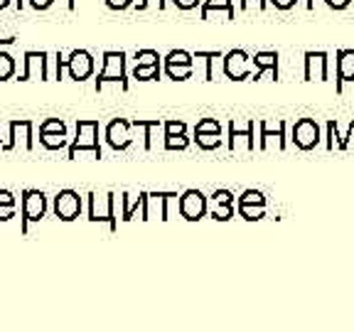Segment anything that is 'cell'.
<instances>
[{
    "mask_svg": "<svg viewBox=\"0 0 354 332\" xmlns=\"http://www.w3.org/2000/svg\"><path fill=\"white\" fill-rule=\"evenodd\" d=\"M109 84H116L121 91H128L126 52H104V69L96 77V91H104Z\"/></svg>",
    "mask_w": 354,
    "mask_h": 332,
    "instance_id": "6da1fadb",
    "label": "cell"
},
{
    "mask_svg": "<svg viewBox=\"0 0 354 332\" xmlns=\"http://www.w3.org/2000/svg\"><path fill=\"white\" fill-rule=\"evenodd\" d=\"M82 150H91L96 158H101L99 145V121H79L77 123V138L69 148V160H74Z\"/></svg>",
    "mask_w": 354,
    "mask_h": 332,
    "instance_id": "7a4b0ae2",
    "label": "cell"
},
{
    "mask_svg": "<svg viewBox=\"0 0 354 332\" xmlns=\"http://www.w3.org/2000/svg\"><path fill=\"white\" fill-rule=\"evenodd\" d=\"M113 202L116 194H88V219L91 221H109L111 232H116V216H113Z\"/></svg>",
    "mask_w": 354,
    "mask_h": 332,
    "instance_id": "3957f363",
    "label": "cell"
},
{
    "mask_svg": "<svg viewBox=\"0 0 354 332\" xmlns=\"http://www.w3.org/2000/svg\"><path fill=\"white\" fill-rule=\"evenodd\" d=\"M22 234H28L30 221H39L47 212V199L39 190H25L22 192Z\"/></svg>",
    "mask_w": 354,
    "mask_h": 332,
    "instance_id": "277c9868",
    "label": "cell"
},
{
    "mask_svg": "<svg viewBox=\"0 0 354 332\" xmlns=\"http://www.w3.org/2000/svg\"><path fill=\"white\" fill-rule=\"evenodd\" d=\"M251 62L249 55L243 50H232L224 55V74H227L232 82H246V79L254 77L251 72Z\"/></svg>",
    "mask_w": 354,
    "mask_h": 332,
    "instance_id": "5b68a950",
    "label": "cell"
},
{
    "mask_svg": "<svg viewBox=\"0 0 354 332\" xmlns=\"http://www.w3.org/2000/svg\"><path fill=\"white\" fill-rule=\"evenodd\" d=\"M64 66L74 82H84V79H88L91 72H94V57L88 55L86 50H74L69 55V59H64Z\"/></svg>",
    "mask_w": 354,
    "mask_h": 332,
    "instance_id": "8992f818",
    "label": "cell"
},
{
    "mask_svg": "<svg viewBox=\"0 0 354 332\" xmlns=\"http://www.w3.org/2000/svg\"><path fill=\"white\" fill-rule=\"evenodd\" d=\"M30 79H42L47 82L50 72H47V52H25V72L17 74V82H30Z\"/></svg>",
    "mask_w": 354,
    "mask_h": 332,
    "instance_id": "52a82bcc",
    "label": "cell"
},
{
    "mask_svg": "<svg viewBox=\"0 0 354 332\" xmlns=\"http://www.w3.org/2000/svg\"><path fill=\"white\" fill-rule=\"evenodd\" d=\"M82 212V197L74 190H62L55 197V214L62 221H74Z\"/></svg>",
    "mask_w": 354,
    "mask_h": 332,
    "instance_id": "ba28073f",
    "label": "cell"
},
{
    "mask_svg": "<svg viewBox=\"0 0 354 332\" xmlns=\"http://www.w3.org/2000/svg\"><path fill=\"white\" fill-rule=\"evenodd\" d=\"M293 140H295V145L303 150L315 148V145L320 143V128H317V123L313 121V118H300L293 126Z\"/></svg>",
    "mask_w": 354,
    "mask_h": 332,
    "instance_id": "9c48e42d",
    "label": "cell"
},
{
    "mask_svg": "<svg viewBox=\"0 0 354 332\" xmlns=\"http://www.w3.org/2000/svg\"><path fill=\"white\" fill-rule=\"evenodd\" d=\"M180 212L187 221H197L205 216L207 212V199L199 190H187V192L180 197Z\"/></svg>",
    "mask_w": 354,
    "mask_h": 332,
    "instance_id": "30bf717a",
    "label": "cell"
},
{
    "mask_svg": "<svg viewBox=\"0 0 354 332\" xmlns=\"http://www.w3.org/2000/svg\"><path fill=\"white\" fill-rule=\"evenodd\" d=\"M330 57L327 52H305V82H325Z\"/></svg>",
    "mask_w": 354,
    "mask_h": 332,
    "instance_id": "8fae6325",
    "label": "cell"
},
{
    "mask_svg": "<svg viewBox=\"0 0 354 332\" xmlns=\"http://www.w3.org/2000/svg\"><path fill=\"white\" fill-rule=\"evenodd\" d=\"M128 128H133L128 121L123 118H116V121H111L109 128H106V138H109V145L116 150H126L131 145V136H128Z\"/></svg>",
    "mask_w": 354,
    "mask_h": 332,
    "instance_id": "7c38bea8",
    "label": "cell"
},
{
    "mask_svg": "<svg viewBox=\"0 0 354 332\" xmlns=\"http://www.w3.org/2000/svg\"><path fill=\"white\" fill-rule=\"evenodd\" d=\"M17 138L25 140V150H32V121L28 118H20V121H12L10 123V140L3 145V150H12L17 143Z\"/></svg>",
    "mask_w": 354,
    "mask_h": 332,
    "instance_id": "4fadbf2b",
    "label": "cell"
},
{
    "mask_svg": "<svg viewBox=\"0 0 354 332\" xmlns=\"http://www.w3.org/2000/svg\"><path fill=\"white\" fill-rule=\"evenodd\" d=\"M337 91H342L344 82H354V50H337Z\"/></svg>",
    "mask_w": 354,
    "mask_h": 332,
    "instance_id": "5bb4252c",
    "label": "cell"
},
{
    "mask_svg": "<svg viewBox=\"0 0 354 332\" xmlns=\"http://www.w3.org/2000/svg\"><path fill=\"white\" fill-rule=\"evenodd\" d=\"M172 197H177L175 192H155V194H145V212H143V219H150L153 212L160 214V219H167V202Z\"/></svg>",
    "mask_w": 354,
    "mask_h": 332,
    "instance_id": "9a60e30c",
    "label": "cell"
},
{
    "mask_svg": "<svg viewBox=\"0 0 354 332\" xmlns=\"http://www.w3.org/2000/svg\"><path fill=\"white\" fill-rule=\"evenodd\" d=\"M256 72H254V82H259L263 77V72H271L273 79H278V52H256L254 57Z\"/></svg>",
    "mask_w": 354,
    "mask_h": 332,
    "instance_id": "2e32d148",
    "label": "cell"
},
{
    "mask_svg": "<svg viewBox=\"0 0 354 332\" xmlns=\"http://www.w3.org/2000/svg\"><path fill=\"white\" fill-rule=\"evenodd\" d=\"M283 131H286V123L278 121L276 131L271 128V123H261V148H271V143L276 140L278 148H286V136H283Z\"/></svg>",
    "mask_w": 354,
    "mask_h": 332,
    "instance_id": "e0dca14e",
    "label": "cell"
},
{
    "mask_svg": "<svg viewBox=\"0 0 354 332\" xmlns=\"http://www.w3.org/2000/svg\"><path fill=\"white\" fill-rule=\"evenodd\" d=\"M214 10L227 12V20H234V17H236V10H234L232 0H205V3H202V20H209V12H214Z\"/></svg>",
    "mask_w": 354,
    "mask_h": 332,
    "instance_id": "ac0fdd59",
    "label": "cell"
},
{
    "mask_svg": "<svg viewBox=\"0 0 354 332\" xmlns=\"http://www.w3.org/2000/svg\"><path fill=\"white\" fill-rule=\"evenodd\" d=\"M192 64H172V62H165V74L175 82H185V79L192 77Z\"/></svg>",
    "mask_w": 354,
    "mask_h": 332,
    "instance_id": "d6986e66",
    "label": "cell"
},
{
    "mask_svg": "<svg viewBox=\"0 0 354 332\" xmlns=\"http://www.w3.org/2000/svg\"><path fill=\"white\" fill-rule=\"evenodd\" d=\"M138 207H145V194H140L138 202L131 194H123V221H131L138 212Z\"/></svg>",
    "mask_w": 354,
    "mask_h": 332,
    "instance_id": "ffe728a7",
    "label": "cell"
},
{
    "mask_svg": "<svg viewBox=\"0 0 354 332\" xmlns=\"http://www.w3.org/2000/svg\"><path fill=\"white\" fill-rule=\"evenodd\" d=\"M160 64H150V66H136L133 69V77L138 82H153V79H160Z\"/></svg>",
    "mask_w": 354,
    "mask_h": 332,
    "instance_id": "44dd1931",
    "label": "cell"
},
{
    "mask_svg": "<svg viewBox=\"0 0 354 332\" xmlns=\"http://www.w3.org/2000/svg\"><path fill=\"white\" fill-rule=\"evenodd\" d=\"M39 140H42L44 148L59 150L66 145V133H39Z\"/></svg>",
    "mask_w": 354,
    "mask_h": 332,
    "instance_id": "7402d4cb",
    "label": "cell"
},
{
    "mask_svg": "<svg viewBox=\"0 0 354 332\" xmlns=\"http://www.w3.org/2000/svg\"><path fill=\"white\" fill-rule=\"evenodd\" d=\"M194 59H205L207 62V72H205V79L207 82H212L214 79V59H221V52H194Z\"/></svg>",
    "mask_w": 354,
    "mask_h": 332,
    "instance_id": "603a6c76",
    "label": "cell"
},
{
    "mask_svg": "<svg viewBox=\"0 0 354 332\" xmlns=\"http://www.w3.org/2000/svg\"><path fill=\"white\" fill-rule=\"evenodd\" d=\"M12 74H15V59L0 47V82H8Z\"/></svg>",
    "mask_w": 354,
    "mask_h": 332,
    "instance_id": "cb8c5ba5",
    "label": "cell"
},
{
    "mask_svg": "<svg viewBox=\"0 0 354 332\" xmlns=\"http://www.w3.org/2000/svg\"><path fill=\"white\" fill-rule=\"evenodd\" d=\"M150 64H160V55L155 50H140L136 52V66H150Z\"/></svg>",
    "mask_w": 354,
    "mask_h": 332,
    "instance_id": "d4e9b609",
    "label": "cell"
},
{
    "mask_svg": "<svg viewBox=\"0 0 354 332\" xmlns=\"http://www.w3.org/2000/svg\"><path fill=\"white\" fill-rule=\"evenodd\" d=\"M197 145L199 148H205V150H212V148H219L221 138H219V133H197Z\"/></svg>",
    "mask_w": 354,
    "mask_h": 332,
    "instance_id": "484cf974",
    "label": "cell"
},
{
    "mask_svg": "<svg viewBox=\"0 0 354 332\" xmlns=\"http://www.w3.org/2000/svg\"><path fill=\"white\" fill-rule=\"evenodd\" d=\"M189 145L185 133H175V136H165V148L167 150H185Z\"/></svg>",
    "mask_w": 354,
    "mask_h": 332,
    "instance_id": "4316f807",
    "label": "cell"
},
{
    "mask_svg": "<svg viewBox=\"0 0 354 332\" xmlns=\"http://www.w3.org/2000/svg\"><path fill=\"white\" fill-rule=\"evenodd\" d=\"M263 207L266 205H239V212H241L243 219L254 221V219H261V216H263Z\"/></svg>",
    "mask_w": 354,
    "mask_h": 332,
    "instance_id": "83f0119b",
    "label": "cell"
},
{
    "mask_svg": "<svg viewBox=\"0 0 354 332\" xmlns=\"http://www.w3.org/2000/svg\"><path fill=\"white\" fill-rule=\"evenodd\" d=\"M212 216L219 221H227L234 216V202H227V205H214L212 207Z\"/></svg>",
    "mask_w": 354,
    "mask_h": 332,
    "instance_id": "f1b7e54d",
    "label": "cell"
},
{
    "mask_svg": "<svg viewBox=\"0 0 354 332\" xmlns=\"http://www.w3.org/2000/svg\"><path fill=\"white\" fill-rule=\"evenodd\" d=\"M194 57L189 55L187 50H172L170 55L165 57V62H172V64H192Z\"/></svg>",
    "mask_w": 354,
    "mask_h": 332,
    "instance_id": "f546056e",
    "label": "cell"
},
{
    "mask_svg": "<svg viewBox=\"0 0 354 332\" xmlns=\"http://www.w3.org/2000/svg\"><path fill=\"white\" fill-rule=\"evenodd\" d=\"M239 205H266V199L261 192H256V190H246V192L239 197Z\"/></svg>",
    "mask_w": 354,
    "mask_h": 332,
    "instance_id": "4dcf8cb0",
    "label": "cell"
},
{
    "mask_svg": "<svg viewBox=\"0 0 354 332\" xmlns=\"http://www.w3.org/2000/svg\"><path fill=\"white\" fill-rule=\"evenodd\" d=\"M39 133H66V126L59 118H47V121L39 126Z\"/></svg>",
    "mask_w": 354,
    "mask_h": 332,
    "instance_id": "1f68e13d",
    "label": "cell"
},
{
    "mask_svg": "<svg viewBox=\"0 0 354 332\" xmlns=\"http://www.w3.org/2000/svg\"><path fill=\"white\" fill-rule=\"evenodd\" d=\"M197 133H221V126L216 118H205L197 123Z\"/></svg>",
    "mask_w": 354,
    "mask_h": 332,
    "instance_id": "d6a6232c",
    "label": "cell"
},
{
    "mask_svg": "<svg viewBox=\"0 0 354 332\" xmlns=\"http://www.w3.org/2000/svg\"><path fill=\"white\" fill-rule=\"evenodd\" d=\"M212 202H214V205H227V202H234V197L229 190H216V192L212 194Z\"/></svg>",
    "mask_w": 354,
    "mask_h": 332,
    "instance_id": "836d02e7",
    "label": "cell"
},
{
    "mask_svg": "<svg viewBox=\"0 0 354 332\" xmlns=\"http://www.w3.org/2000/svg\"><path fill=\"white\" fill-rule=\"evenodd\" d=\"M52 3H55V0H30V6H32L35 10H47ZM15 6H17V10H22V0H15Z\"/></svg>",
    "mask_w": 354,
    "mask_h": 332,
    "instance_id": "e575fe53",
    "label": "cell"
},
{
    "mask_svg": "<svg viewBox=\"0 0 354 332\" xmlns=\"http://www.w3.org/2000/svg\"><path fill=\"white\" fill-rule=\"evenodd\" d=\"M259 8V10H266V6H268V0H239V8L241 10H249V8Z\"/></svg>",
    "mask_w": 354,
    "mask_h": 332,
    "instance_id": "d590c367",
    "label": "cell"
},
{
    "mask_svg": "<svg viewBox=\"0 0 354 332\" xmlns=\"http://www.w3.org/2000/svg\"><path fill=\"white\" fill-rule=\"evenodd\" d=\"M185 121H167L165 123V136H175V133H185Z\"/></svg>",
    "mask_w": 354,
    "mask_h": 332,
    "instance_id": "8d00e7d4",
    "label": "cell"
},
{
    "mask_svg": "<svg viewBox=\"0 0 354 332\" xmlns=\"http://www.w3.org/2000/svg\"><path fill=\"white\" fill-rule=\"evenodd\" d=\"M104 3L111 10H126V8L133 6V0H104Z\"/></svg>",
    "mask_w": 354,
    "mask_h": 332,
    "instance_id": "74e56055",
    "label": "cell"
},
{
    "mask_svg": "<svg viewBox=\"0 0 354 332\" xmlns=\"http://www.w3.org/2000/svg\"><path fill=\"white\" fill-rule=\"evenodd\" d=\"M153 3L158 6V10H165V0H140L138 6H136V10H140V12L148 10V8L153 6Z\"/></svg>",
    "mask_w": 354,
    "mask_h": 332,
    "instance_id": "f35d334b",
    "label": "cell"
},
{
    "mask_svg": "<svg viewBox=\"0 0 354 332\" xmlns=\"http://www.w3.org/2000/svg\"><path fill=\"white\" fill-rule=\"evenodd\" d=\"M268 3H271L276 10H290V8H293L298 0H268Z\"/></svg>",
    "mask_w": 354,
    "mask_h": 332,
    "instance_id": "ab89813d",
    "label": "cell"
},
{
    "mask_svg": "<svg viewBox=\"0 0 354 332\" xmlns=\"http://www.w3.org/2000/svg\"><path fill=\"white\" fill-rule=\"evenodd\" d=\"M15 216V205H0V221H8Z\"/></svg>",
    "mask_w": 354,
    "mask_h": 332,
    "instance_id": "60d3db41",
    "label": "cell"
},
{
    "mask_svg": "<svg viewBox=\"0 0 354 332\" xmlns=\"http://www.w3.org/2000/svg\"><path fill=\"white\" fill-rule=\"evenodd\" d=\"M180 10H192V8H197L199 6V0H172Z\"/></svg>",
    "mask_w": 354,
    "mask_h": 332,
    "instance_id": "b9f144b4",
    "label": "cell"
},
{
    "mask_svg": "<svg viewBox=\"0 0 354 332\" xmlns=\"http://www.w3.org/2000/svg\"><path fill=\"white\" fill-rule=\"evenodd\" d=\"M325 3H327V8H332V10H344L352 0H325Z\"/></svg>",
    "mask_w": 354,
    "mask_h": 332,
    "instance_id": "7bdbcfd3",
    "label": "cell"
},
{
    "mask_svg": "<svg viewBox=\"0 0 354 332\" xmlns=\"http://www.w3.org/2000/svg\"><path fill=\"white\" fill-rule=\"evenodd\" d=\"M0 205H15V197H12L10 190H0Z\"/></svg>",
    "mask_w": 354,
    "mask_h": 332,
    "instance_id": "ee69618b",
    "label": "cell"
},
{
    "mask_svg": "<svg viewBox=\"0 0 354 332\" xmlns=\"http://www.w3.org/2000/svg\"><path fill=\"white\" fill-rule=\"evenodd\" d=\"M66 8H69V10H74V8H77V0H66Z\"/></svg>",
    "mask_w": 354,
    "mask_h": 332,
    "instance_id": "f6af8a7d",
    "label": "cell"
},
{
    "mask_svg": "<svg viewBox=\"0 0 354 332\" xmlns=\"http://www.w3.org/2000/svg\"><path fill=\"white\" fill-rule=\"evenodd\" d=\"M8 6H10V0H0V10H6Z\"/></svg>",
    "mask_w": 354,
    "mask_h": 332,
    "instance_id": "bcb514c9",
    "label": "cell"
}]
</instances>
